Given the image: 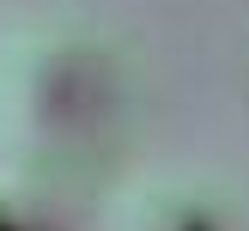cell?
<instances>
[{
    "mask_svg": "<svg viewBox=\"0 0 249 231\" xmlns=\"http://www.w3.org/2000/svg\"><path fill=\"white\" fill-rule=\"evenodd\" d=\"M0 231H24V225H18V213L6 207V195H0Z\"/></svg>",
    "mask_w": 249,
    "mask_h": 231,
    "instance_id": "6da1fadb",
    "label": "cell"
}]
</instances>
